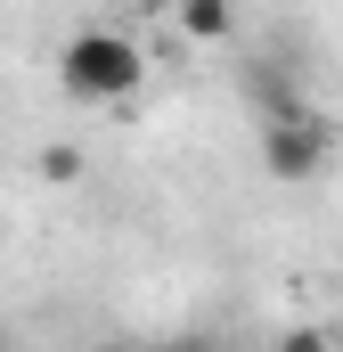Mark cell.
<instances>
[{"label":"cell","mask_w":343,"mask_h":352,"mask_svg":"<svg viewBox=\"0 0 343 352\" xmlns=\"http://www.w3.org/2000/svg\"><path fill=\"white\" fill-rule=\"evenodd\" d=\"M139 352H204V344H139Z\"/></svg>","instance_id":"6"},{"label":"cell","mask_w":343,"mask_h":352,"mask_svg":"<svg viewBox=\"0 0 343 352\" xmlns=\"http://www.w3.org/2000/svg\"><path fill=\"white\" fill-rule=\"evenodd\" d=\"M180 33L188 41H229L237 33V8L229 0H180Z\"/></svg>","instance_id":"3"},{"label":"cell","mask_w":343,"mask_h":352,"mask_svg":"<svg viewBox=\"0 0 343 352\" xmlns=\"http://www.w3.org/2000/svg\"><path fill=\"white\" fill-rule=\"evenodd\" d=\"M278 352H335V344H327V328H286Z\"/></svg>","instance_id":"5"},{"label":"cell","mask_w":343,"mask_h":352,"mask_svg":"<svg viewBox=\"0 0 343 352\" xmlns=\"http://www.w3.org/2000/svg\"><path fill=\"white\" fill-rule=\"evenodd\" d=\"M0 352H16V344H8V328H0Z\"/></svg>","instance_id":"7"},{"label":"cell","mask_w":343,"mask_h":352,"mask_svg":"<svg viewBox=\"0 0 343 352\" xmlns=\"http://www.w3.org/2000/svg\"><path fill=\"white\" fill-rule=\"evenodd\" d=\"M41 180L74 188V180H82V148H66V140H58V148H41Z\"/></svg>","instance_id":"4"},{"label":"cell","mask_w":343,"mask_h":352,"mask_svg":"<svg viewBox=\"0 0 343 352\" xmlns=\"http://www.w3.org/2000/svg\"><path fill=\"white\" fill-rule=\"evenodd\" d=\"M327 148H335V131H327L311 107H294V115H270V123H261V173L286 180V188H311V180L327 173Z\"/></svg>","instance_id":"2"},{"label":"cell","mask_w":343,"mask_h":352,"mask_svg":"<svg viewBox=\"0 0 343 352\" xmlns=\"http://www.w3.org/2000/svg\"><path fill=\"white\" fill-rule=\"evenodd\" d=\"M139 82H147V58H139L131 33L90 25V33H74V41L58 50V90L82 98V107H115V98H131Z\"/></svg>","instance_id":"1"}]
</instances>
